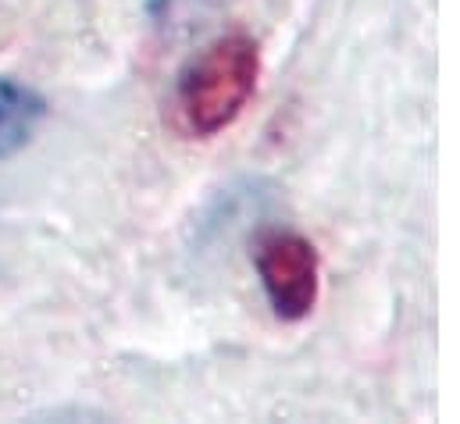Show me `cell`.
Masks as SVG:
<instances>
[{"mask_svg": "<svg viewBox=\"0 0 460 424\" xmlns=\"http://www.w3.org/2000/svg\"><path fill=\"white\" fill-rule=\"evenodd\" d=\"M43 118H47V101L32 86L0 75V161L25 150L36 128L43 125Z\"/></svg>", "mask_w": 460, "mask_h": 424, "instance_id": "3", "label": "cell"}, {"mask_svg": "<svg viewBox=\"0 0 460 424\" xmlns=\"http://www.w3.org/2000/svg\"><path fill=\"white\" fill-rule=\"evenodd\" d=\"M193 4H197V0H146L150 14H157V18H172V14H179V11L193 7Z\"/></svg>", "mask_w": 460, "mask_h": 424, "instance_id": "4", "label": "cell"}, {"mask_svg": "<svg viewBox=\"0 0 460 424\" xmlns=\"http://www.w3.org/2000/svg\"><path fill=\"white\" fill-rule=\"evenodd\" d=\"M253 268L279 321H304L322 289V261L307 235L268 228L253 243Z\"/></svg>", "mask_w": 460, "mask_h": 424, "instance_id": "2", "label": "cell"}, {"mask_svg": "<svg viewBox=\"0 0 460 424\" xmlns=\"http://www.w3.org/2000/svg\"><path fill=\"white\" fill-rule=\"evenodd\" d=\"M261 79V47L246 32L208 43L179 75V114L190 132L215 136L243 114Z\"/></svg>", "mask_w": 460, "mask_h": 424, "instance_id": "1", "label": "cell"}]
</instances>
